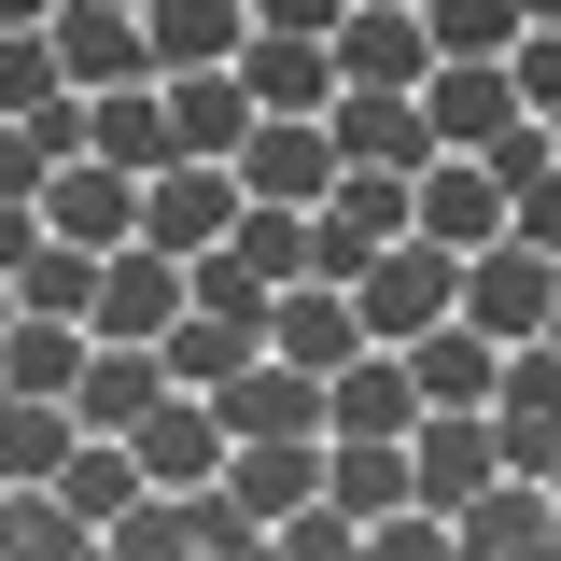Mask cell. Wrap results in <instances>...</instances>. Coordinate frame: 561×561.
Returning a JSON list of instances; mask_svg holds the SVG:
<instances>
[{
	"instance_id": "cell-1",
	"label": "cell",
	"mask_w": 561,
	"mask_h": 561,
	"mask_svg": "<svg viewBox=\"0 0 561 561\" xmlns=\"http://www.w3.org/2000/svg\"><path fill=\"white\" fill-rule=\"evenodd\" d=\"M351 309H365V337H379V351H408L421 323H449V309H463V253H449V239H421V225H408V239H393L379 267L351 280Z\"/></svg>"
},
{
	"instance_id": "cell-2",
	"label": "cell",
	"mask_w": 561,
	"mask_h": 561,
	"mask_svg": "<svg viewBox=\"0 0 561 561\" xmlns=\"http://www.w3.org/2000/svg\"><path fill=\"white\" fill-rule=\"evenodd\" d=\"M548 309H561V253H534L519 225H505V239H478V253H463V323H478L491 351L548 337Z\"/></svg>"
},
{
	"instance_id": "cell-3",
	"label": "cell",
	"mask_w": 561,
	"mask_h": 561,
	"mask_svg": "<svg viewBox=\"0 0 561 561\" xmlns=\"http://www.w3.org/2000/svg\"><path fill=\"white\" fill-rule=\"evenodd\" d=\"M323 127H337V169H435L449 154L435 113H421V84H337Z\"/></svg>"
},
{
	"instance_id": "cell-4",
	"label": "cell",
	"mask_w": 561,
	"mask_h": 561,
	"mask_svg": "<svg viewBox=\"0 0 561 561\" xmlns=\"http://www.w3.org/2000/svg\"><path fill=\"white\" fill-rule=\"evenodd\" d=\"M225 169H239V197H280V210H309L323 183H337V127H323V113H253Z\"/></svg>"
},
{
	"instance_id": "cell-5",
	"label": "cell",
	"mask_w": 561,
	"mask_h": 561,
	"mask_svg": "<svg viewBox=\"0 0 561 561\" xmlns=\"http://www.w3.org/2000/svg\"><path fill=\"white\" fill-rule=\"evenodd\" d=\"M225 225H239V169H225V154H169V169H140V239L210 253Z\"/></svg>"
},
{
	"instance_id": "cell-6",
	"label": "cell",
	"mask_w": 561,
	"mask_h": 561,
	"mask_svg": "<svg viewBox=\"0 0 561 561\" xmlns=\"http://www.w3.org/2000/svg\"><path fill=\"white\" fill-rule=\"evenodd\" d=\"M127 449H140V478H154V491H197V478H225V449H239V435H225V408H210V393H183V379H169V393L127 421Z\"/></svg>"
},
{
	"instance_id": "cell-7",
	"label": "cell",
	"mask_w": 561,
	"mask_h": 561,
	"mask_svg": "<svg viewBox=\"0 0 561 561\" xmlns=\"http://www.w3.org/2000/svg\"><path fill=\"white\" fill-rule=\"evenodd\" d=\"M84 323H99V337H169V323H183V253H169V239H113Z\"/></svg>"
},
{
	"instance_id": "cell-8",
	"label": "cell",
	"mask_w": 561,
	"mask_h": 561,
	"mask_svg": "<svg viewBox=\"0 0 561 561\" xmlns=\"http://www.w3.org/2000/svg\"><path fill=\"white\" fill-rule=\"evenodd\" d=\"M43 225L84 239V253L140 239V169H113V154H57V169H43Z\"/></svg>"
},
{
	"instance_id": "cell-9",
	"label": "cell",
	"mask_w": 561,
	"mask_h": 561,
	"mask_svg": "<svg viewBox=\"0 0 561 561\" xmlns=\"http://www.w3.org/2000/svg\"><path fill=\"white\" fill-rule=\"evenodd\" d=\"M408 478H421V505H463V491H491V478H505V435H491V408H421V421H408Z\"/></svg>"
},
{
	"instance_id": "cell-10",
	"label": "cell",
	"mask_w": 561,
	"mask_h": 561,
	"mask_svg": "<svg viewBox=\"0 0 561 561\" xmlns=\"http://www.w3.org/2000/svg\"><path fill=\"white\" fill-rule=\"evenodd\" d=\"M408 225H421V239H449V253L505 239V169H491V154H435V169L408 183Z\"/></svg>"
},
{
	"instance_id": "cell-11",
	"label": "cell",
	"mask_w": 561,
	"mask_h": 561,
	"mask_svg": "<svg viewBox=\"0 0 561 561\" xmlns=\"http://www.w3.org/2000/svg\"><path fill=\"white\" fill-rule=\"evenodd\" d=\"M548 519H561V491L505 463L491 491H463V505H449V548H463V561H534V548H548Z\"/></svg>"
},
{
	"instance_id": "cell-12",
	"label": "cell",
	"mask_w": 561,
	"mask_h": 561,
	"mask_svg": "<svg viewBox=\"0 0 561 561\" xmlns=\"http://www.w3.org/2000/svg\"><path fill=\"white\" fill-rule=\"evenodd\" d=\"M43 43H57V70L84 84V99H99V84H140V70H154V28H140L127 0H57V28H43Z\"/></svg>"
},
{
	"instance_id": "cell-13",
	"label": "cell",
	"mask_w": 561,
	"mask_h": 561,
	"mask_svg": "<svg viewBox=\"0 0 561 561\" xmlns=\"http://www.w3.org/2000/svg\"><path fill=\"white\" fill-rule=\"evenodd\" d=\"M323 43H337V84H421V70H435V28H421V0H351Z\"/></svg>"
},
{
	"instance_id": "cell-14",
	"label": "cell",
	"mask_w": 561,
	"mask_h": 561,
	"mask_svg": "<svg viewBox=\"0 0 561 561\" xmlns=\"http://www.w3.org/2000/svg\"><path fill=\"white\" fill-rule=\"evenodd\" d=\"M421 113H435L449 154H478V140L519 127V84H505V57H435V70H421Z\"/></svg>"
},
{
	"instance_id": "cell-15",
	"label": "cell",
	"mask_w": 561,
	"mask_h": 561,
	"mask_svg": "<svg viewBox=\"0 0 561 561\" xmlns=\"http://www.w3.org/2000/svg\"><path fill=\"white\" fill-rule=\"evenodd\" d=\"M210 408H225V435H323V379H309L295 351H253Z\"/></svg>"
},
{
	"instance_id": "cell-16",
	"label": "cell",
	"mask_w": 561,
	"mask_h": 561,
	"mask_svg": "<svg viewBox=\"0 0 561 561\" xmlns=\"http://www.w3.org/2000/svg\"><path fill=\"white\" fill-rule=\"evenodd\" d=\"M267 351H295L309 379H337L351 351H365V309H351V280H280V309H267Z\"/></svg>"
},
{
	"instance_id": "cell-17",
	"label": "cell",
	"mask_w": 561,
	"mask_h": 561,
	"mask_svg": "<svg viewBox=\"0 0 561 561\" xmlns=\"http://www.w3.org/2000/svg\"><path fill=\"white\" fill-rule=\"evenodd\" d=\"M408 421H421L408 351H379V337H365V351L337 365V379H323V435H408Z\"/></svg>"
},
{
	"instance_id": "cell-18",
	"label": "cell",
	"mask_w": 561,
	"mask_h": 561,
	"mask_svg": "<svg viewBox=\"0 0 561 561\" xmlns=\"http://www.w3.org/2000/svg\"><path fill=\"white\" fill-rule=\"evenodd\" d=\"M239 84H253V113H323V99H337V43L253 28V43H239Z\"/></svg>"
},
{
	"instance_id": "cell-19",
	"label": "cell",
	"mask_w": 561,
	"mask_h": 561,
	"mask_svg": "<svg viewBox=\"0 0 561 561\" xmlns=\"http://www.w3.org/2000/svg\"><path fill=\"white\" fill-rule=\"evenodd\" d=\"M154 84H169V140H183V154H239V127H253V84H239V57L154 70Z\"/></svg>"
},
{
	"instance_id": "cell-20",
	"label": "cell",
	"mask_w": 561,
	"mask_h": 561,
	"mask_svg": "<svg viewBox=\"0 0 561 561\" xmlns=\"http://www.w3.org/2000/svg\"><path fill=\"white\" fill-rule=\"evenodd\" d=\"M84 154H113V169H169L183 140H169V84L140 70V84H99L84 99Z\"/></svg>"
},
{
	"instance_id": "cell-21",
	"label": "cell",
	"mask_w": 561,
	"mask_h": 561,
	"mask_svg": "<svg viewBox=\"0 0 561 561\" xmlns=\"http://www.w3.org/2000/svg\"><path fill=\"white\" fill-rule=\"evenodd\" d=\"M408 379H421V408H491V379H505V351L449 309V323H421L408 337Z\"/></svg>"
},
{
	"instance_id": "cell-22",
	"label": "cell",
	"mask_w": 561,
	"mask_h": 561,
	"mask_svg": "<svg viewBox=\"0 0 561 561\" xmlns=\"http://www.w3.org/2000/svg\"><path fill=\"white\" fill-rule=\"evenodd\" d=\"M225 491H239L253 519L309 505V491H323V435H239V449H225Z\"/></svg>"
},
{
	"instance_id": "cell-23",
	"label": "cell",
	"mask_w": 561,
	"mask_h": 561,
	"mask_svg": "<svg viewBox=\"0 0 561 561\" xmlns=\"http://www.w3.org/2000/svg\"><path fill=\"white\" fill-rule=\"evenodd\" d=\"M154 351H169V379H183V393H225V379L267 351V323H225V309H197V295H183V323H169Z\"/></svg>"
},
{
	"instance_id": "cell-24",
	"label": "cell",
	"mask_w": 561,
	"mask_h": 561,
	"mask_svg": "<svg viewBox=\"0 0 561 561\" xmlns=\"http://www.w3.org/2000/svg\"><path fill=\"white\" fill-rule=\"evenodd\" d=\"M140 28H154V70H197L253 43V0H140Z\"/></svg>"
},
{
	"instance_id": "cell-25",
	"label": "cell",
	"mask_w": 561,
	"mask_h": 561,
	"mask_svg": "<svg viewBox=\"0 0 561 561\" xmlns=\"http://www.w3.org/2000/svg\"><path fill=\"white\" fill-rule=\"evenodd\" d=\"M70 393H0V478H57L70 463Z\"/></svg>"
},
{
	"instance_id": "cell-26",
	"label": "cell",
	"mask_w": 561,
	"mask_h": 561,
	"mask_svg": "<svg viewBox=\"0 0 561 561\" xmlns=\"http://www.w3.org/2000/svg\"><path fill=\"white\" fill-rule=\"evenodd\" d=\"M225 253H239L253 280H309V210H280V197H239Z\"/></svg>"
},
{
	"instance_id": "cell-27",
	"label": "cell",
	"mask_w": 561,
	"mask_h": 561,
	"mask_svg": "<svg viewBox=\"0 0 561 561\" xmlns=\"http://www.w3.org/2000/svg\"><path fill=\"white\" fill-rule=\"evenodd\" d=\"M14 309H70V323H84V309H99V253H84V239H43V253L14 267Z\"/></svg>"
},
{
	"instance_id": "cell-28",
	"label": "cell",
	"mask_w": 561,
	"mask_h": 561,
	"mask_svg": "<svg viewBox=\"0 0 561 561\" xmlns=\"http://www.w3.org/2000/svg\"><path fill=\"white\" fill-rule=\"evenodd\" d=\"M421 28H435V57H505L534 14L519 0H421Z\"/></svg>"
},
{
	"instance_id": "cell-29",
	"label": "cell",
	"mask_w": 561,
	"mask_h": 561,
	"mask_svg": "<svg viewBox=\"0 0 561 561\" xmlns=\"http://www.w3.org/2000/svg\"><path fill=\"white\" fill-rule=\"evenodd\" d=\"M505 84H519V113H561V28H519L505 43Z\"/></svg>"
},
{
	"instance_id": "cell-30",
	"label": "cell",
	"mask_w": 561,
	"mask_h": 561,
	"mask_svg": "<svg viewBox=\"0 0 561 561\" xmlns=\"http://www.w3.org/2000/svg\"><path fill=\"white\" fill-rule=\"evenodd\" d=\"M505 225H519L534 253H561V154H548V169H519V197H505Z\"/></svg>"
},
{
	"instance_id": "cell-31",
	"label": "cell",
	"mask_w": 561,
	"mask_h": 561,
	"mask_svg": "<svg viewBox=\"0 0 561 561\" xmlns=\"http://www.w3.org/2000/svg\"><path fill=\"white\" fill-rule=\"evenodd\" d=\"M43 169H57V140L28 127V113H0V197H43Z\"/></svg>"
},
{
	"instance_id": "cell-32",
	"label": "cell",
	"mask_w": 561,
	"mask_h": 561,
	"mask_svg": "<svg viewBox=\"0 0 561 561\" xmlns=\"http://www.w3.org/2000/svg\"><path fill=\"white\" fill-rule=\"evenodd\" d=\"M337 14H351V0H253V28H309V43H323Z\"/></svg>"
},
{
	"instance_id": "cell-33",
	"label": "cell",
	"mask_w": 561,
	"mask_h": 561,
	"mask_svg": "<svg viewBox=\"0 0 561 561\" xmlns=\"http://www.w3.org/2000/svg\"><path fill=\"white\" fill-rule=\"evenodd\" d=\"M0 28H57V0H0Z\"/></svg>"
},
{
	"instance_id": "cell-34",
	"label": "cell",
	"mask_w": 561,
	"mask_h": 561,
	"mask_svg": "<svg viewBox=\"0 0 561 561\" xmlns=\"http://www.w3.org/2000/svg\"><path fill=\"white\" fill-rule=\"evenodd\" d=\"M519 14H534V28H561V0H519Z\"/></svg>"
},
{
	"instance_id": "cell-35",
	"label": "cell",
	"mask_w": 561,
	"mask_h": 561,
	"mask_svg": "<svg viewBox=\"0 0 561 561\" xmlns=\"http://www.w3.org/2000/svg\"><path fill=\"white\" fill-rule=\"evenodd\" d=\"M0 323H14V280H0Z\"/></svg>"
},
{
	"instance_id": "cell-36",
	"label": "cell",
	"mask_w": 561,
	"mask_h": 561,
	"mask_svg": "<svg viewBox=\"0 0 561 561\" xmlns=\"http://www.w3.org/2000/svg\"><path fill=\"white\" fill-rule=\"evenodd\" d=\"M548 491H561V449H548Z\"/></svg>"
},
{
	"instance_id": "cell-37",
	"label": "cell",
	"mask_w": 561,
	"mask_h": 561,
	"mask_svg": "<svg viewBox=\"0 0 561 561\" xmlns=\"http://www.w3.org/2000/svg\"><path fill=\"white\" fill-rule=\"evenodd\" d=\"M548 337H561V309H548Z\"/></svg>"
},
{
	"instance_id": "cell-38",
	"label": "cell",
	"mask_w": 561,
	"mask_h": 561,
	"mask_svg": "<svg viewBox=\"0 0 561 561\" xmlns=\"http://www.w3.org/2000/svg\"><path fill=\"white\" fill-rule=\"evenodd\" d=\"M548 140H561V113H548Z\"/></svg>"
},
{
	"instance_id": "cell-39",
	"label": "cell",
	"mask_w": 561,
	"mask_h": 561,
	"mask_svg": "<svg viewBox=\"0 0 561 561\" xmlns=\"http://www.w3.org/2000/svg\"><path fill=\"white\" fill-rule=\"evenodd\" d=\"M127 14H140V0H127Z\"/></svg>"
}]
</instances>
